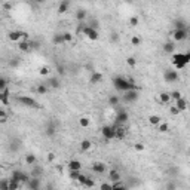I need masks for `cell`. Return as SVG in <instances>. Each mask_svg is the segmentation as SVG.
<instances>
[{
  "instance_id": "bcb514c9",
  "label": "cell",
  "mask_w": 190,
  "mask_h": 190,
  "mask_svg": "<svg viewBox=\"0 0 190 190\" xmlns=\"http://www.w3.org/2000/svg\"><path fill=\"white\" fill-rule=\"evenodd\" d=\"M129 24H131L132 27H135V25H138V18H137V17L129 18Z\"/></svg>"
},
{
  "instance_id": "d590c367",
  "label": "cell",
  "mask_w": 190,
  "mask_h": 190,
  "mask_svg": "<svg viewBox=\"0 0 190 190\" xmlns=\"http://www.w3.org/2000/svg\"><path fill=\"white\" fill-rule=\"evenodd\" d=\"M157 126H159V132H162V134H165V132H168V131H169V126H168V123H159V125H157Z\"/></svg>"
},
{
  "instance_id": "d6986e66",
  "label": "cell",
  "mask_w": 190,
  "mask_h": 190,
  "mask_svg": "<svg viewBox=\"0 0 190 190\" xmlns=\"http://www.w3.org/2000/svg\"><path fill=\"white\" fill-rule=\"evenodd\" d=\"M25 163H27L28 166H33V165H36V163H37V157H36V155H33V153H28V155H25Z\"/></svg>"
},
{
  "instance_id": "7bdbcfd3",
  "label": "cell",
  "mask_w": 190,
  "mask_h": 190,
  "mask_svg": "<svg viewBox=\"0 0 190 190\" xmlns=\"http://www.w3.org/2000/svg\"><path fill=\"white\" fill-rule=\"evenodd\" d=\"M49 71H50V70H49V67H46V66H45V67H42V68H40V74H42V76H48V74H49Z\"/></svg>"
},
{
  "instance_id": "816d5d0a",
  "label": "cell",
  "mask_w": 190,
  "mask_h": 190,
  "mask_svg": "<svg viewBox=\"0 0 190 190\" xmlns=\"http://www.w3.org/2000/svg\"><path fill=\"white\" fill-rule=\"evenodd\" d=\"M101 189H112V184H107V183H104V184L100 186Z\"/></svg>"
},
{
  "instance_id": "f907efd6",
  "label": "cell",
  "mask_w": 190,
  "mask_h": 190,
  "mask_svg": "<svg viewBox=\"0 0 190 190\" xmlns=\"http://www.w3.org/2000/svg\"><path fill=\"white\" fill-rule=\"evenodd\" d=\"M118 40H119V36L116 33H113L112 34V42H118Z\"/></svg>"
},
{
  "instance_id": "9a60e30c",
  "label": "cell",
  "mask_w": 190,
  "mask_h": 190,
  "mask_svg": "<svg viewBox=\"0 0 190 190\" xmlns=\"http://www.w3.org/2000/svg\"><path fill=\"white\" fill-rule=\"evenodd\" d=\"M175 107L180 110V113L186 112V110H187V100L183 98V97H180L178 100H175Z\"/></svg>"
},
{
  "instance_id": "30bf717a",
  "label": "cell",
  "mask_w": 190,
  "mask_h": 190,
  "mask_svg": "<svg viewBox=\"0 0 190 190\" xmlns=\"http://www.w3.org/2000/svg\"><path fill=\"white\" fill-rule=\"evenodd\" d=\"M129 114L126 110H119V113L116 114V125H125L128 122Z\"/></svg>"
},
{
  "instance_id": "9c48e42d",
  "label": "cell",
  "mask_w": 190,
  "mask_h": 190,
  "mask_svg": "<svg viewBox=\"0 0 190 190\" xmlns=\"http://www.w3.org/2000/svg\"><path fill=\"white\" fill-rule=\"evenodd\" d=\"M11 178L17 180V181H19V183H21V184H24V183H27L28 180H30V177H28V175L24 172V171H19V169H17V171H13V172H12Z\"/></svg>"
},
{
  "instance_id": "cb8c5ba5",
  "label": "cell",
  "mask_w": 190,
  "mask_h": 190,
  "mask_svg": "<svg viewBox=\"0 0 190 190\" xmlns=\"http://www.w3.org/2000/svg\"><path fill=\"white\" fill-rule=\"evenodd\" d=\"M169 101H171V95H169V92H161V94H159V103L168 104Z\"/></svg>"
},
{
  "instance_id": "74e56055",
  "label": "cell",
  "mask_w": 190,
  "mask_h": 190,
  "mask_svg": "<svg viewBox=\"0 0 190 190\" xmlns=\"http://www.w3.org/2000/svg\"><path fill=\"white\" fill-rule=\"evenodd\" d=\"M62 37H64V43H71V42H73L71 33H64V34H62Z\"/></svg>"
},
{
  "instance_id": "5bb4252c",
  "label": "cell",
  "mask_w": 190,
  "mask_h": 190,
  "mask_svg": "<svg viewBox=\"0 0 190 190\" xmlns=\"http://www.w3.org/2000/svg\"><path fill=\"white\" fill-rule=\"evenodd\" d=\"M125 134H126V131H125L122 125H114V138L116 140H122Z\"/></svg>"
},
{
  "instance_id": "7402d4cb",
  "label": "cell",
  "mask_w": 190,
  "mask_h": 190,
  "mask_svg": "<svg viewBox=\"0 0 190 190\" xmlns=\"http://www.w3.org/2000/svg\"><path fill=\"white\" fill-rule=\"evenodd\" d=\"M48 91H49V86H48V85L40 83V85H37V88H36V94L45 95V94H48Z\"/></svg>"
},
{
  "instance_id": "603a6c76",
  "label": "cell",
  "mask_w": 190,
  "mask_h": 190,
  "mask_svg": "<svg viewBox=\"0 0 190 190\" xmlns=\"http://www.w3.org/2000/svg\"><path fill=\"white\" fill-rule=\"evenodd\" d=\"M101 80H103V74H101L100 71H94V73H92V76H91V83L97 85V83H100Z\"/></svg>"
},
{
  "instance_id": "8d00e7d4",
  "label": "cell",
  "mask_w": 190,
  "mask_h": 190,
  "mask_svg": "<svg viewBox=\"0 0 190 190\" xmlns=\"http://www.w3.org/2000/svg\"><path fill=\"white\" fill-rule=\"evenodd\" d=\"M140 43H141V37H140V36H132V37H131V45L138 46Z\"/></svg>"
},
{
  "instance_id": "e0dca14e",
  "label": "cell",
  "mask_w": 190,
  "mask_h": 190,
  "mask_svg": "<svg viewBox=\"0 0 190 190\" xmlns=\"http://www.w3.org/2000/svg\"><path fill=\"white\" fill-rule=\"evenodd\" d=\"M68 169H70V171H80V169H82V162L73 159V161L68 162Z\"/></svg>"
},
{
  "instance_id": "4fadbf2b",
  "label": "cell",
  "mask_w": 190,
  "mask_h": 190,
  "mask_svg": "<svg viewBox=\"0 0 190 190\" xmlns=\"http://www.w3.org/2000/svg\"><path fill=\"white\" fill-rule=\"evenodd\" d=\"M25 186H27L28 189H39L40 187V178L39 177H30V180L25 183Z\"/></svg>"
},
{
  "instance_id": "3957f363",
  "label": "cell",
  "mask_w": 190,
  "mask_h": 190,
  "mask_svg": "<svg viewBox=\"0 0 190 190\" xmlns=\"http://www.w3.org/2000/svg\"><path fill=\"white\" fill-rule=\"evenodd\" d=\"M122 100L125 103H135V101L140 98V89L138 88H134V89H129L122 92Z\"/></svg>"
},
{
  "instance_id": "5b68a950",
  "label": "cell",
  "mask_w": 190,
  "mask_h": 190,
  "mask_svg": "<svg viewBox=\"0 0 190 190\" xmlns=\"http://www.w3.org/2000/svg\"><path fill=\"white\" fill-rule=\"evenodd\" d=\"M189 37V28H175L172 33L174 42H184Z\"/></svg>"
},
{
  "instance_id": "681fc988",
  "label": "cell",
  "mask_w": 190,
  "mask_h": 190,
  "mask_svg": "<svg viewBox=\"0 0 190 190\" xmlns=\"http://www.w3.org/2000/svg\"><path fill=\"white\" fill-rule=\"evenodd\" d=\"M169 112L172 113V114H180V110H178V108H177V107H175V106H172V107H171V108H169Z\"/></svg>"
},
{
  "instance_id": "f546056e",
  "label": "cell",
  "mask_w": 190,
  "mask_h": 190,
  "mask_svg": "<svg viewBox=\"0 0 190 190\" xmlns=\"http://www.w3.org/2000/svg\"><path fill=\"white\" fill-rule=\"evenodd\" d=\"M52 43L54 45H64V37H62V34H55L54 37H52Z\"/></svg>"
},
{
  "instance_id": "8992f818",
  "label": "cell",
  "mask_w": 190,
  "mask_h": 190,
  "mask_svg": "<svg viewBox=\"0 0 190 190\" xmlns=\"http://www.w3.org/2000/svg\"><path fill=\"white\" fill-rule=\"evenodd\" d=\"M163 79L166 83H175L180 80V76H178V71L177 70H166L165 74H163Z\"/></svg>"
},
{
  "instance_id": "4316f807",
  "label": "cell",
  "mask_w": 190,
  "mask_h": 190,
  "mask_svg": "<svg viewBox=\"0 0 190 190\" xmlns=\"http://www.w3.org/2000/svg\"><path fill=\"white\" fill-rule=\"evenodd\" d=\"M161 122H162V119H161V116H157V114H151L150 118H149V123L153 125V126H157Z\"/></svg>"
},
{
  "instance_id": "e575fe53",
  "label": "cell",
  "mask_w": 190,
  "mask_h": 190,
  "mask_svg": "<svg viewBox=\"0 0 190 190\" xmlns=\"http://www.w3.org/2000/svg\"><path fill=\"white\" fill-rule=\"evenodd\" d=\"M175 28H189V25L184 19H178V21H175Z\"/></svg>"
},
{
  "instance_id": "f35d334b",
  "label": "cell",
  "mask_w": 190,
  "mask_h": 190,
  "mask_svg": "<svg viewBox=\"0 0 190 190\" xmlns=\"http://www.w3.org/2000/svg\"><path fill=\"white\" fill-rule=\"evenodd\" d=\"M169 95H171V100H178L180 97H183V95H181V92H180V91H174V92H169Z\"/></svg>"
},
{
  "instance_id": "ac0fdd59",
  "label": "cell",
  "mask_w": 190,
  "mask_h": 190,
  "mask_svg": "<svg viewBox=\"0 0 190 190\" xmlns=\"http://www.w3.org/2000/svg\"><path fill=\"white\" fill-rule=\"evenodd\" d=\"M108 180L110 181H118V180H122V175L119 172V169H112L110 172H108Z\"/></svg>"
},
{
  "instance_id": "52a82bcc",
  "label": "cell",
  "mask_w": 190,
  "mask_h": 190,
  "mask_svg": "<svg viewBox=\"0 0 190 190\" xmlns=\"http://www.w3.org/2000/svg\"><path fill=\"white\" fill-rule=\"evenodd\" d=\"M8 39L11 40V42H19V40H27V33L18 31V30H13V31H9V34H8Z\"/></svg>"
},
{
  "instance_id": "ffe728a7",
  "label": "cell",
  "mask_w": 190,
  "mask_h": 190,
  "mask_svg": "<svg viewBox=\"0 0 190 190\" xmlns=\"http://www.w3.org/2000/svg\"><path fill=\"white\" fill-rule=\"evenodd\" d=\"M68 9H70V2L68 0H62L60 3V6H58V12L60 13H66V12H68Z\"/></svg>"
},
{
  "instance_id": "c3c4849f",
  "label": "cell",
  "mask_w": 190,
  "mask_h": 190,
  "mask_svg": "<svg viewBox=\"0 0 190 190\" xmlns=\"http://www.w3.org/2000/svg\"><path fill=\"white\" fill-rule=\"evenodd\" d=\"M56 71H58V74H66V68L62 67V66H58V67H56Z\"/></svg>"
},
{
  "instance_id": "f6af8a7d",
  "label": "cell",
  "mask_w": 190,
  "mask_h": 190,
  "mask_svg": "<svg viewBox=\"0 0 190 190\" xmlns=\"http://www.w3.org/2000/svg\"><path fill=\"white\" fill-rule=\"evenodd\" d=\"M6 119H8V114H6V112L0 108V122H5Z\"/></svg>"
},
{
  "instance_id": "ab89813d",
  "label": "cell",
  "mask_w": 190,
  "mask_h": 190,
  "mask_svg": "<svg viewBox=\"0 0 190 190\" xmlns=\"http://www.w3.org/2000/svg\"><path fill=\"white\" fill-rule=\"evenodd\" d=\"M79 175H80V171H70V178H71L73 181H77Z\"/></svg>"
},
{
  "instance_id": "83f0119b",
  "label": "cell",
  "mask_w": 190,
  "mask_h": 190,
  "mask_svg": "<svg viewBox=\"0 0 190 190\" xmlns=\"http://www.w3.org/2000/svg\"><path fill=\"white\" fill-rule=\"evenodd\" d=\"M21 186H23V184H21L19 181H17V180L11 178V181L8 183V190H15V189H19Z\"/></svg>"
},
{
  "instance_id": "7dc6e473",
  "label": "cell",
  "mask_w": 190,
  "mask_h": 190,
  "mask_svg": "<svg viewBox=\"0 0 190 190\" xmlns=\"http://www.w3.org/2000/svg\"><path fill=\"white\" fill-rule=\"evenodd\" d=\"M135 62H137V61H135V58H134V56H129L128 60H126V64H128V66H131V67H134V66H135Z\"/></svg>"
},
{
  "instance_id": "484cf974",
  "label": "cell",
  "mask_w": 190,
  "mask_h": 190,
  "mask_svg": "<svg viewBox=\"0 0 190 190\" xmlns=\"http://www.w3.org/2000/svg\"><path fill=\"white\" fill-rule=\"evenodd\" d=\"M18 48L21 50H24V52H28V50H31V48H30V42L28 40H19V43H18Z\"/></svg>"
},
{
  "instance_id": "4dcf8cb0",
  "label": "cell",
  "mask_w": 190,
  "mask_h": 190,
  "mask_svg": "<svg viewBox=\"0 0 190 190\" xmlns=\"http://www.w3.org/2000/svg\"><path fill=\"white\" fill-rule=\"evenodd\" d=\"M91 147H92V143H91L89 140H83L82 143H80V150H82V151L91 150Z\"/></svg>"
},
{
  "instance_id": "836d02e7",
  "label": "cell",
  "mask_w": 190,
  "mask_h": 190,
  "mask_svg": "<svg viewBox=\"0 0 190 190\" xmlns=\"http://www.w3.org/2000/svg\"><path fill=\"white\" fill-rule=\"evenodd\" d=\"M79 125H80V126H82V128H88V126H89V119L88 118H80L79 119Z\"/></svg>"
},
{
  "instance_id": "f1b7e54d",
  "label": "cell",
  "mask_w": 190,
  "mask_h": 190,
  "mask_svg": "<svg viewBox=\"0 0 190 190\" xmlns=\"http://www.w3.org/2000/svg\"><path fill=\"white\" fill-rule=\"evenodd\" d=\"M163 50H165L166 54H172L174 50H175V43H174V42H166V43L163 45Z\"/></svg>"
},
{
  "instance_id": "f5cc1de1",
  "label": "cell",
  "mask_w": 190,
  "mask_h": 190,
  "mask_svg": "<svg viewBox=\"0 0 190 190\" xmlns=\"http://www.w3.org/2000/svg\"><path fill=\"white\" fill-rule=\"evenodd\" d=\"M34 2H36V3H39V5H43L46 0H34Z\"/></svg>"
},
{
  "instance_id": "8fae6325",
  "label": "cell",
  "mask_w": 190,
  "mask_h": 190,
  "mask_svg": "<svg viewBox=\"0 0 190 190\" xmlns=\"http://www.w3.org/2000/svg\"><path fill=\"white\" fill-rule=\"evenodd\" d=\"M91 169H92L95 174H104L107 169V165L103 162H94L92 166H91Z\"/></svg>"
},
{
  "instance_id": "7a4b0ae2",
  "label": "cell",
  "mask_w": 190,
  "mask_h": 190,
  "mask_svg": "<svg viewBox=\"0 0 190 190\" xmlns=\"http://www.w3.org/2000/svg\"><path fill=\"white\" fill-rule=\"evenodd\" d=\"M189 62H190L189 52H178V54L172 55V66L175 67V70H183L184 67H187Z\"/></svg>"
},
{
  "instance_id": "ba28073f",
  "label": "cell",
  "mask_w": 190,
  "mask_h": 190,
  "mask_svg": "<svg viewBox=\"0 0 190 190\" xmlns=\"http://www.w3.org/2000/svg\"><path fill=\"white\" fill-rule=\"evenodd\" d=\"M101 134H103V137H104L107 141L114 140V126H113V125H106V126H103Z\"/></svg>"
},
{
  "instance_id": "2e32d148",
  "label": "cell",
  "mask_w": 190,
  "mask_h": 190,
  "mask_svg": "<svg viewBox=\"0 0 190 190\" xmlns=\"http://www.w3.org/2000/svg\"><path fill=\"white\" fill-rule=\"evenodd\" d=\"M46 85L50 88H54V89H58L60 86H61V80H60V77H49L48 79V82H46Z\"/></svg>"
},
{
  "instance_id": "1f68e13d",
  "label": "cell",
  "mask_w": 190,
  "mask_h": 190,
  "mask_svg": "<svg viewBox=\"0 0 190 190\" xmlns=\"http://www.w3.org/2000/svg\"><path fill=\"white\" fill-rule=\"evenodd\" d=\"M55 134H56L55 123H50L49 126H46V135H48V137H54Z\"/></svg>"
},
{
  "instance_id": "6da1fadb",
  "label": "cell",
  "mask_w": 190,
  "mask_h": 190,
  "mask_svg": "<svg viewBox=\"0 0 190 190\" xmlns=\"http://www.w3.org/2000/svg\"><path fill=\"white\" fill-rule=\"evenodd\" d=\"M113 86H114V89L118 91V92H125V91L138 88V86L135 85L134 79H125V77H122V76L113 77Z\"/></svg>"
},
{
  "instance_id": "d4e9b609",
  "label": "cell",
  "mask_w": 190,
  "mask_h": 190,
  "mask_svg": "<svg viewBox=\"0 0 190 190\" xmlns=\"http://www.w3.org/2000/svg\"><path fill=\"white\" fill-rule=\"evenodd\" d=\"M86 11L85 9H77V12H76V19H77L79 23H83L85 19H86Z\"/></svg>"
},
{
  "instance_id": "d6a6232c",
  "label": "cell",
  "mask_w": 190,
  "mask_h": 190,
  "mask_svg": "<svg viewBox=\"0 0 190 190\" xmlns=\"http://www.w3.org/2000/svg\"><path fill=\"white\" fill-rule=\"evenodd\" d=\"M83 187H88V189H91V187H95V181H94V178H91V177H88L86 175V178H85V181H83Z\"/></svg>"
},
{
  "instance_id": "ee69618b",
  "label": "cell",
  "mask_w": 190,
  "mask_h": 190,
  "mask_svg": "<svg viewBox=\"0 0 190 190\" xmlns=\"http://www.w3.org/2000/svg\"><path fill=\"white\" fill-rule=\"evenodd\" d=\"M134 149H135V151H143L144 150V144H143V143H137V144L134 145Z\"/></svg>"
},
{
  "instance_id": "60d3db41",
  "label": "cell",
  "mask_w": 190,
  "mask_h": 190,
  "mask_svg": "<svg viewBox=\"0 0 190 190\" xmlns=\"http://www.w3.org/2000/svg\"><path fill=\"white\" fill-rule=\"evenodd\" d=\"M33 175H31V177H39L40 178V174H42V169H40L39 166H36V165H33Z\"/></svg>"
},
{
  "instance_id": "44dd1931",
  "label": "cell",
  "mask_w": 190,
  "mask_h": 190,
  "mask_svg": "<svg viewBox=\"0 0 190 190\" xmlns=\"http://www.w3.org/2000/svg\"><path fill=\"white\" fill-rule=\"evenodd\" d=\"M119 103H120L119 95H110L108 97V106L110 107H119Z\"/></svg>"
},
{
  "instance_id": "7c38bea8",
  "label": "cell",
  "mask_w": 190,
  "mask_h": 190,
  "mask_svg": "<svg viewBox=\"0 0 190 190\" xmlns=\"http://www.w3.org/2000/svg\"><path fill=\"white\" fill-rule=\"evenodd\" d=\"M9 97H11V92L8 88H5L3 91H0V103L3 106H8L9 104Z\"/></svg>"
},
{
  "instance_id": "b9f144b4",
  "label": "cell",
  "mask_w": 190,
  "mask_h": 190,
  "mask_svg": "<svg viewBox=\"0 0 190 190\" xmlns=\"http://www.w3.org/2000/svg\"><path fill=\"white\" fill-rule=\"evenodd\" d=\"M5 88H8V80L5 77H2L0 76V91H3Z\"/></svg>"
},
{
  "instance_id": "277c9868",
  "label": "cell",
  "mask_w": 190,
  "mask_h": 190,
  "mask_svg": "<svg viewBox=\"0 0 190 190\" xmlns=\"http://www.w3.org/2000/svg\"><path fill=\"white\" fill-rule=\"evenodd\" d=\"M17 101L19 104H23L24 107H30V108H37L39 107V103L33 98H30V97H25V95H18L17 97Z\"/></svg>"
}]
</instances>
